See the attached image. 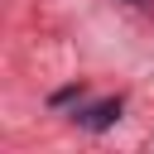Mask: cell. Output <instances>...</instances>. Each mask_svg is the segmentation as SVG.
<instances>
[{"label":"cell","mask_w":154,"mask_h":154,"mask_svg":"<svg viewBox=\"0 0 154 154\" xmlns=\"http://www.w3.org/2000/svg\"><path fill=\"white\" fill-rule=\"evenodd\" d=\"M116 120H120V96H106V101H96V106H87L77 116V125H87V130H106Z\"/></svg>","instance_id":"1"}]
</instances>
